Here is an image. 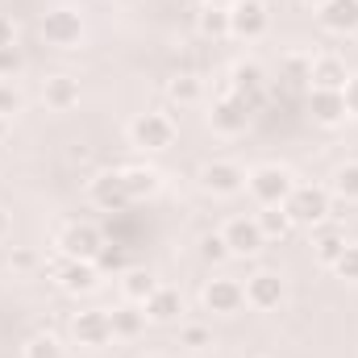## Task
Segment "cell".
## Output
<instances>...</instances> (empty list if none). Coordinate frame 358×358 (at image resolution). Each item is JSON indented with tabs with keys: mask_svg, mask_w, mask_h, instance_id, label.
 I'll list each match as a JSON object with an SVG mask.
<instances>
[{
	"mask_svg": "<svg viewBox=\"0 0 358 358\" xmlns=\"http://www.w3.org/2000/svg\"><path fill=\"white\" fill-rule=\"evenodd\" d=\"M8 138V117H0V142Z\"/></svg>",
	"mask_w": 358,
	"mask_h": 358,
	"instance_id": "41",
	"label": "cell"
},
{
	"mask_svg": "<svg viewBox=\"0 0 358 358\" xmlns=\"http://www.w3.org/2000/svg\"><path fill=\"white\" fill-rule=\"evenodd\" d=\"M271 29V8L263 0H234L229 4V38L242 42H259Z\"/></svg>",
	"mask_w": 358,
	"mask_h": 358,
	"instance_id": "5",
	"label": "cell"
},
{
	"mask_svg": "<svg viewBox=\"0 0 358 358\" xmlns=\"http://www.w3.org/2000/svg\"><path fill=\"white\" fill-rule=\"evenodd\" d=\"M255 221H259V229H263V238H287V234L296 229L283 204H267L263 213H255Z\"/></svg>",
	"mask_w": 358,
	"mask_h": 358,
	"instance_id": "24",
	"label": "cell"
},
{
	"mask_svg": "<svg viewBox=\"0 0 358 358\" xmlns=\"http://www.w3.org/2000/svg\"><path fill=\"white\" fill-rule=\"evenodd\" d=\"M283 71H287V80H296V84H308L313 55H287V59H283Z\"/></svg>",
	"mask_w": 358,
	"mask_h": 358,
	"instance_id": "33",
	"label": "cell"
},
{
	"mask_svg": "<svg viewBox=\"0 0 358 358\" xmlns=\"http://www.w3.org/2000/svg\"><path fill=\"white\" fill-rule=\"evenodd\" d=\"M179 346H187V350H204V346H213V334H208L204 325H183V329H179Z\"/></svg>",
	"mask_w": 358,
	"mask_h": 358,
	"instance_id": "34",
	"label": "cell"
},
{
	"mask_svg": "<svg viewBox=\"0 0 358 358\" xmlns=\"http://www.w3.org/2000/svg\"><path fill=\"white\" fill-rule=\"evenodd\" d=\"M121 179H125L129 204H138V200H150V196H159V187H163V176H159L155 167H142V163H134V167H121Z\"/></svg>",
	"mask_w": 358,
	"mask_h": 358,
	"instance_id": "20",
	"label": "cell"
},
{
	"mask_svg": "<svg viewBox=\"0 0 358 358\" xmlns=\"http://www.w3.org/2000/svg\"><path fill=\"white\" fill-rule=\"evenodd\" d=\"M342 250H346V238H342L338 229H321L317 242H313V255H317L321 267H334V263L342 259Z\"/></svg>",
	"mask_w": 358,
	"mask_h": 358,
	"instance_id": "25",
	"label": "cell"
},
{
	"mask_svg": "<svg viewBox=\"0 0 358 358\" xmlns=\"http://www.w3.org/2000/svg\"><path fill=\"white\" fill-rule=\"evenodd\" d=\"M200 300H204V308L217 313V317H238V313L246 308V287H242L238 279H225V275H221V279H208V283H204V296H200Z\"/></svg>",
	"mask_w": 358,
	"mask_h": 358,
	"instance_id": "9",
	"label": "cell"
},
{
	"mask_svg": "<svg viewBox=\"0 0 358 358\" xmlns=\"http://www.w3.org/2000/svg\"><path fill=\"white\" fill-rule=\"evenodd\" d=\"M246 187H250V196L267 208V204H283V200L292 196L296 179H292V171H287L283 163H263V167L246 171Z\"/></svg>",
	"mask_w": 358,
	"mask_h": 358,
	"instance_id": "3",
	"label": "cell"
},
{
	"mask_svg": "<svg viewBox=\"0 0 358 358\" xmlns=\"http://www.w3.org/2000/svg\"><path fill=\"white\" fill-rule=\"evenodd\" d=\"M129 138H134L138 150L159 155V150H171V146H176L179 129H176V121H171L167 113H138L134 125H129Z\"/></svg>",
	"mask_w": 358,
	"mask_h": 358,
	"instance_id": "2",
	"label": "cell"
},
{
	"mask_svg": "<svg viewBox=\"0 0 358 358\" xmlns=\"http://www.w3.org/2000/svg\"><path fill=\"white\" fill-rule=\"evenodd\" d=\"M196 25L204 38H229V8H204Z\"/></svg>",
	"mask_w": 358,
	"mask_h": 358,
	"instance_id": "29",
	"label": "cell"
},
{
	"mask_svg": "<svg viewBox=\"0 0 358 358\" xmlns=\"http://www.w3.org/2000/svg\"><path fill=\"white\" fill-rule=\"evenodd\" d=\"M350 80L346 71V59L338 55H317L313 59V71H308V88H325V92H342Z\"/></svg>",
	"mask_w": 358,
	"mask_h": 358,
	"instance_id": "17",
	"label": "cell"
},
{
	"mask_svg": "<svg viewBox=\"0 0 358 358\" xmlns=\"http://www.w3.org/2000/svg\"><path fill=\"white\" fill-rule=\"evenodd\" d=\"M21 67H25L21 46H17V42H13V46H0V80H17Z\"/></svg>",
	"mask_w": 358,
	"mask_h": 358,
	"instance_id": "32",
	"label": "cell"
},
{
	"mask_svg": "<svg viewBox=\"0 0 358 358\" xmlns=\"http://www.w3.org/2000/svg\"><path fill=\"white\" fill-rule=\"evenodd\" d=\"M171 100L176 104H200L204 100V80L200 76H176L171 80Z\"/></svg>",
	"mask_w": 358,
	"mask_h": 358,
	"instance_id": "28",
	"label": "cell"
},
{
	"mask_svg": "<svg viewBox=\"0 0 358 358\" xmlns=\"http://www.w3.org/2000/svg\"><path fill=\"white\" fill-rule=\"evenodd\" d=\"M88 196H92V204L104 208V213H121V208H129V192H125L121 171H100V176L88 183Z\"/></svg>",
	"mask_w": 358,
	"mask_h": 358,
	"instance_id": "14",
	"label": "cell"
},
{
	"mask_svg": "<svg viewBox=\"0 0 358 358\" xmlns=\"http://www.w3.org/2000/svg\"><path fill=\"white\" fill-rule=\"evenodd\" d=\"M283 208H287L292 225L313 229V225H325V217L334 213V192L321 187V183H296L292 196L283 200Z\"/></svg>",
	"mask_w": 358,
	"mask_h": 358,
	"instance_id": "1",
	"label": "cell"
},
{
	"mask_svg": "<svg viewBox=\"0 0 358 358\" xmlns=\"http://www.w3.org/2000/svg\"><path fill=\"white\" fill-rule=\"evenodd\" d=\"M108 321H113V338H125V342L142 338V334H146V325H150V321H146V308H142V304H134V300H129V304H121V308H113V313H108Z\"/></svg>",
	"mask_w": 358,
	"mask_h": 358,
	"instance_id": "21",
	"label": "cell"
},
{
	"mask_svg": "<svg viewBox=\"0 0 358 358\" xmlns=\"http://www.w3.org/2000/svg\"><path fill=\"white\" fill-rule=\"evenodd\" d=\"M96 271H100V275H104V271H125V255H121V250H113V246L104 242V250L96 255Z\"/></svg>",
	"mask_w": 358,
	"mask_h": 358,
	"instance_id": "36",
	"label": "cell"
},
{
	"mask_svg": "<svg viewBox=\"0 0 358 358\" xmlns=\"http://www.w3.org/2000/svg\"><path fill=\"white\" fill-rule=\"evenodd\" d=\"M13 42H17V29H13V21L0 13V46H13Z\"/></svg>",
	"mask_w": 358,
	"mask_h": 358,
	"instance_id": "38",
	"label": "cell"
},
{
	"mask_svg": "<svg viewBox=\"0 0 358 358\" xmlns=\"http://www.w3.org/2000/svg\"><path fill=\"white\" fill-rule=\"evenodd\" d=\"M308 4H317V8H321V4H329V0H308Z\"/></svg>",
	"mask_w": 358,
	"mask_h": 358,
	"instance_id": "42",
	"label": "cell"
},
{
	"mask_svg": "<svg viewBox=\"0 0 358 358\" xmlns=\"http://www.w3.org/2000/svg\"><path fill=\"white\" fill-rule=\"evenodd\" d=\"M8 234H13V221H8V213H4V208H0V242H4V238H8Z\"/></svg>",
	"mask_w": 358,
	"mask_h": 358,
	"instance_id": "40",
	"label": "cell"
},
{
	"mask_svg": "<svg viewBox=\"0 0 358 358\" xmlns=\"http://www.w3.org/2000/svg\"><path fill=\"white\" fill-rule=\"evenodd\" d=\"M259 92H263V67L259 63H238L234 67V96H242V100H259Z\"/></svg>",
	"mask_w": 358,
	"mask_h": 358,
	"instance_id": "23",
	"label": "cell"
},
{
	"mask_svg": "<svg viewBox=\"0 0 358 358\" xmlns=\"http://www.w3.org/2000/svg\"><path fill=\"white\" fill-rule=\"evenodd\" d=\"M200 255H204L208 263H221V259H229V246H225L221 234H208V238L200 242Z\"/></svg>",
	"mask_w": 358,
	"mask_h": 358,
	"instance_id": "35",
	"label": "cell"
},
{
	"mask_svg": "<svg viewBox=\"0 0 358 358\" xmlns=\"http://www.w3.org/2000/svg\"><path fill=\"white\" fill-rule=\"evenodd\" d=\"M42 38H46V46L71 50V46L84 42V17H80L76 8H67V4L46 8V17H42Z\"/></svg>",
	"mask_w": 358,
	"mask_h": 358,
	"instance_id": "6",
	"label": "cell"
},
{
	"mask_svg": "<svg viewBox=\"0 0 358 358\" xmlns=\"http://www.w3.org/2000/svg\"><path fill=\"white\" fill-rule=\"evenodd\" d=\"M71 338L88 350H100L113 342V321H108V308H84L71 317Z\"/></svg>",
	"mask_w": 358,
	"mask_h": 358,
	"instance_id": "10",
	"label": "cell"
},
{
	"mask_svg": "<svg viewBox=\"0 0 358 358\" xmlns=\"http://www.w3.org/2000/svg\"><path fill=\"white\" fill-rule=\"evenodd\" d=\"M317 17L329 34H358V0H329L317 8Z\"/></svg>",
	"mask_w": 358,
	"mask_h": 358,
	"instance_id": "18",
	"label": "cell"
},
{
	"mask_svg": "<svg viewBox=\"0 0 358 358\" xmlns=\"http://www.w3.org/2000/svg\"><path fill=\"white\" fill-rule=\"evenodd\" d=\"M342 100H346V113H350V117H358V76H350V80H346Z\"/></svg>",
	"mask_w": 358,
	"mask_h": 358,
	"instance_id": "37",
	"label": "cell"
},
{
	"mask_svg": "<svg viewBox=\"0 0 358 358\" xmlns=\"http://www.w3.org/2000/svg\"><path fill=\"white\" fill-rule=\"evenodd\" d=\"M308 113H313V121L325 125V129H334V125H342V121L350 117L342 92H325V88H308Z\"/></svg>",
	"mask_w": 358,
	"mask_h": 358,
	"instance_id": "16",
	"label": "cell"
},
{
	"mask_svg": "<svg viewBox=\"0 0 358 358\" xmlns=\"http://www.w3.org/2000/svg\"><path fill=\"white\" fill-rule=\"evenodd\" d=\"M200 187H204L208 196L229 200V196H238V192L246 187V171H242L234 159H213V163L200 167Z\"/></svg>",
	"mask_w": 358,
	"mask_h": 358,
	"instance_id": "8",
	"label": "cell"
},
{
	"mask_svg": "<svg viewBox=\"0 0 358 358\" xmlns=\"http://www.w3.org/2000/svg\"><path fill=\"white\" fill-rule=\"evenodd\" d=\"M334 275L338 279H346V283H358V242H346V250H342V259L334 263Z\"/></svg>",
	"mask_w": 358,
	"mask_h": 358,
	"instance_id": "30",
	"label": "cell"
},
{
	"mask_svg": "<svg viewBox=\"0 0 358 358\" xmlns=\"http://www.w3.org/2000/svg\"><path fill=\"white\" fill-rule=\"evenodd\" d=\"M329 192H334V196H342L346 204H350V200H358V159L342 163V167L334 171V179H329Z\"/></svg>",
	"mask_w": 358,
	"mask_h": 358,
	"instance_id": "27",
	"label": "cell"
},
{
	"mask_svg": "<svg viewBox=\"0 0 358 358\" xmlns=\"http://www.w3.org/2000/svg\"><path fill=\"white\" fill-rule=\"evenodd\" d=\"M104 250V234L92 221H71L59 234V255L63 259H80V263H96V255Z\"/></svg>",
	"mask_w": 358,
	"mask_h": 358,
	"instance_id": "7",
	"label": "cell"
},
{
	"mask_svg": "<svg viewBox=\"0 0 358 358\" xmlns=\"http://www.w3.org/2000/svg\"><path fill=\"white\" fill-rule=\"evenodd\" d=\"M25 108V96L13 80H0V117H17Z\"/></svg>",
	"mask_w": 358,
	"mask_h": 358,
	"instance_id": "31",
	"label": "cell"
},
{
	"mask_svg": "<svg viewBox=\"0 0 358 358\" xmlns=\"http://www.w3.org/2000/svg\"><path fill=\"white\" fill-rule=\"evenodd\" d=\"M221 238H225V246H229V255H242V259H250V255H259L263 250V229H259V221L255 217H234L225 229H221Z\"/></svg>",
	"mask_w": 358,
	"mask_h": 358,
	"instance_id": "13",
	"label": "cell"
},
{
	"mask_svg": "<svg viewBox=\"0 0 358 358\" xmlns=\"http://www.w3.org/2000/svg\"><path fill=\"white\" fill-rule=\"evenodd\" d=\"M142 308H146V321H150V325H171V321H179V313H183V296H179V287L159 283V287L142 300Z\"/></svg>",
	"mask_w": 358,
	"mask_h": 358,
	"instance_id": "15",
	"label": "cell"
},
{
	"mask_svg": "<svg viewBox=\"0 0 358 358\" xmlns=\"http://www.w3.org/2000/svg\"><path fill=\"white\" fill-rule=\"evenodd\" d=\"M42 100H46L50 113H71V108L80 104V80H71V76H50V80L42 84Z\"/></svg>",
	"mask_w": 358,
	"mask_h": 358,
	"instance_id": "19",
	"label": "cell"
},
{
	"mask_svg": "<svg viewBox=\"0 0 358 358\" xmlns=\"http://www.w3.org/2000/svg\"><path fill=\"white\" fill-rule=\"evenodd\" d=\"M21 358H67V346L55 334H34V338H25Z\"/></svg>",
	"mask_w": 358,
	"mask_h": 358,
	"instance_id": "26",
	"label": "cell"
},
{
	"mask_svg": "<svg viewBox=\"0 0 358 358\" xmlns=\"http://www.w3.org/2000/svg\"><path fill=\"white\" fill-rule=\"evenodd\" d=\"M250 121H255V104L242 100V96H234V92L221 96V100H213V108H208V125H213V134H221V138L246 134Z\"/></svg>",
	"mask_w": 358,
	"mask_h": 358,
	"instance_id": "4",
	"label": "cell"
},
{
	"mask_svg": "<svg viewBox=\"0 0 358 358\" xmlns=\"http://www.w3.org/2000/svg\"><path fill=\"white\" fill-rule=\"evenodd\" d=\"M13 267H17V271H29V267H34V255H25V250H21V255H13Z\"/></svg>",
	"mask_w": 358,
	"mask_h": 358,
	"instance_id": "39",
	"label": "cell"
},
{
	"mask_svg": "<svg viewBox=\"0 0 358 358\" xmlns=\"http://www.w3.org/2000/svg\"><path fill=\"white\" fill-rule=\"evenodd\" d=\"M242 287H246V304L259 308V313L279 308L283 296H287V283H283V275H275V271H259V275H250Z\"/></svg>",
	"mask_w": 358,
	"mask_h": 358,
	"instance_id": "11",
	"label": "cell"
},
{
	"mask_svg": "<svg viewBox=\"0 0 358 358\" xmlns=\"http://www.w3.org/2000/svg\"><path fill=\"white\" fill-rule=\"evenodd\" d=\"M55 279L67 296H88L100 287V271L96 263H80V259H59L55 263Z\"/></svg>",
	"mask_w": 358,
	"mask_h": 358,
	"instance_id": "12",
	"label": "cell"
},
{
	"mask_svg": "<svg viewBox=\"0 0 358 358\" xmlns=\"http://www.w3.org/2000/svg\"><path fill=\"white\" fill-rule=\"evenodd\" d=\"M155 287H159V283H155V275H150L146 267H125V271H121V292H125V300L142 304Z\"/></svg>",
	"mask_w": 358,
	"mask_h": 358,
	"instance_id": "22",
	"label": "cell"
},
{
	"mask_svg": "<svg viewBox=\"0 0 358 358\" xmlns=\"http://www.w3.org/2000/svg\"><path fill=\"white\" fill-rule=\"evenodd\" d=\"M142 358H167V355H142Z\"/></svg>",
	"mask_w": 358,
	"mask_h": 358,
	"instance_id": "43",
	"label": "cell"
}]
</instances>
